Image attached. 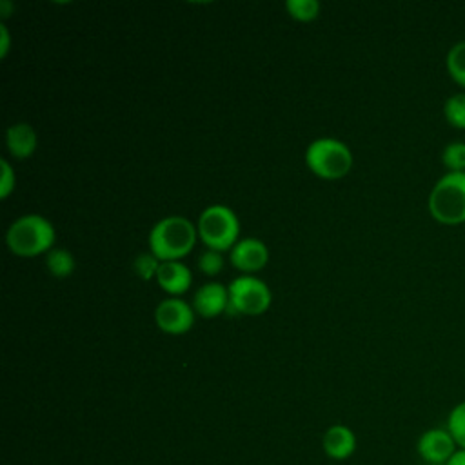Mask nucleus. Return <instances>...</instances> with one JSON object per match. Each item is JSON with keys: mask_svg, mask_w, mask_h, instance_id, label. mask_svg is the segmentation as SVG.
Wrapping results in <instances>:
<instances>
[{"mask_svg": "<svg viewBox=\"0 0 465 465\" xmlns=\"http://www.w3.org/2000/svg\"><path fill=\"white\" fill-rule=\"evenodd\" d=\"M11 42V36H9V29L7 25L2 22L0 24V58H5L7 53H9V44Z\"/></svg>", "mask_w": 465, "mask_h": 465, "instance_id": "23", "label": "nucleus"}, {"mask_svg": "<svg viewBox=\"0 0 465 465\" xmlns=\"http://www.w3.org/2000/svg\"><path fill=\"white\" fill-rule=\"evenodd\" d=\"M427 209L441 225L465 223V173L441 174L429 193Z\"/></svg>", "mask_w": 465, "mask_h": 465, "instance_id": "3", "label": "nucleus"}, {"mask_svg": "<svg viewBox=\"0 0 465 465\" xmlns=\"http://www.w3.org/2000/svg\"><path fill=\"white\" fill-rule=\"evenodd\" d=\"M198 240L196 225L180 214L158 220L149 232V249L160 262H180Z\"/></svg>", "mask_w": 465, "mask_h": 465, "instance_id": "1", "label": "nucleus"}, {"mask_svg": "<svg viewBox=\"0 0 465 465\" xmlns=\"http://www.w3.org/2000/svg\"><path fill=\"white\" fill-rule=\"evenodd\" d=\"M16 185V178H15V171L11 167V163L7 160H0V198L5 200Z\"/></svg>", "mask_w": 465, "mask_h": 465, "instance_id": "22", "label": "nucleus"}, {"mask_svg": "<svg viewBox=\"0 0 465 465\" xmlns=\"http://www.w3.org/2000/svg\"><path fill=\"white\" fill-rule=\"evenodd\" d=\"M285 11L296 22H312L320 15L318 0H285Z\"/></svg>", "mask_w": 465, "mask_h": 465, "instance_id": "18", "label": "nucleus"}, {"mask_svg": "<svg viewBox=\"0 0 465 465\" xmlns=\"http://www.w3.org/2000/svg\"><path fill=\"white\" fill-rule=\"evenodd\" d=\"M198 240L213 251H231L240 236V220L236 213L223 205L213 203L205 207L196 222Z\"/></svg>", "mask_w": 465, "mask_h": 465, "instance_id": "4", "label": "nucleus"}, {"mask_svg": "<svg viewBox=\"0 0 465 465\" xmlns=\"http://www.w3.org/2000/svg\"><path fill=\"white\" fill-rule=\"evenodd\" d=\"M5 145L13 158L25 160L35 154L38 145L36 131L27 122H16L7 127L5 131Z\"/></svg>", "mask_w": 465, "mask_h": 465, "instance_id": "12", "label": "nucleus"}, {"mask_svg": "<svg viewBox=\"0 0 465 465\" xmlns=\"http://www.w3.org/2000/svg\"><path fill=\"white\" fill-rule=\"evenodd\" d=\"M305 163L318 178L340 180L352 167V153L336 138H316L305 149Z\"/></svg>", "mask_w": 465, "mask_h": 465, "instance_id": "5", "label": "nucleus"}, {"mask_svg": "<svg viewBox=\"0 0 465 465\" xmlns=\"http://www.w3.org/2000/svg\"><path fill=\"white\" fill-rule=\"evenodd\" d=\"M445 69L452 82L465 91V40L452 44L445 56Z\"/></svg>", "mask_w": 465, "mask_h": 465, "instance_id": "14", "label": "nucleus"}, {"mask_svg": "<svg viewBox=\"0 0 465 465\" xmlns=\"http://www.w3.org/2000/svg\"><path fill=\"white\" fill-rule=\"evenodd\" d=\"M193 309L202 318H216L227 312L229 289L220 282H207L193 296Z\"/></svg>", "mask_w": 465, "mask_h": 465, "instance_id": "10", "label": "nucleus"}, {"mask_svg": "<svg viewBox=\"0 0 465 465\" xmlns=\"http://www.w3.org/2000/svg\"><path fill=\"white\" fill-rule=\"evenodd\" d=\"M416 450L425 463L445 465L458 450V445L447 429L434 427L421 432L416 441Z\"/></svg>", "mask_w": 465, "mask_h": 465, "instance_id": "8", "label": "nucleus"}, {"mask_svg": "<svg viewBox=\"0 0 465 465\" xmlns=\"http://www.w3.org/2000/svg\"><path fill=\"white\" fill-rule=\"evenodd\" d=\"M56 232L53 223L42 214H24L16 218L5 231L7 249L24 258L47 254L54 247Z\"/></svg>", "mask_w": 465, "mask_h": 465, "instance_id": "2", "label": "nucleus"}, {"mask_svg": "<svg viewBox=\"0 0 465 465\" xmlns=\"http://www.w3.org/2000/svg\"><path fill=\"white\" fill-rule=\"evenodd\" d=\"M194 309L182 298H165L154 309V322L165 334H185L194 325Z\"/></svg>", "mask_w": 465, "mask_h": 465, "instance_id": "7", "label": "nucleus"}, {"mask_svg": "<svg viewBox=\"0 0 465 465\" xmlns=\"http://www.w3.org/2000/svg\"><path fill=\"white\" fill-rule=\"evenodd\" d=\"M200 272L207 274V276H214L218 272H222L223 269V256L222 252L218 251H213V249H205L200 256H198V262H196Z\"/></svg>", "mask_w": 465, "mask_h": 465, "instance_id": "21", "label": "nucleus"}, {"mask_svg": "<svg viewBox=\"0 0 465 465\" xmlns=\"http://www.w3.org/2000/svg\"><path fill=\"white\" fill-rule=\"evenodd\" d=\"M323 450L332 460H347L356 450V436L347 425H331L322 438Z\"/></svg>", "mask_w": 465, "mask_h": 465, "instance_id": "13", "label": "nucleus"}, {"mask_svg": "<svg viewBox=\"0 0 465 465\" xmlns=\"http://www.w3.org/2000/svg\"><path fill=\"white\" fill-rule=\"evenodd\" d=\"M45 267L54 278H67L73 274L76 262L74 256L64 247H53L45 254Z\"/></svg>", "mask_w": 465, "mask_h": 465, "instance_id": "15", "label": "nucleus"}, {"mask_svg": "<svg viewBox=\"0 0 465 465\" xmlns=\"http://www.w3.org/2000/svg\"><path fill=\"white\" fill-rule=\"evenodd\" d=\"M450 436L454 438L458 449L465 450V400L456 403L449 416H447V427H445Z\"/></svg>", "mask_w": 465, "mask_h": 465, "instance_id": "19", "label": "nucleus"}, {"mask_svg": "<svg viewBox=\"0 0 465 465\" xmlns=\"http://www.w3.org/2000/svg\"><path fill=\"white\" fill-rule=\"evenodd\" d=\"M445 465H465V450L458 449Z\"/></svg>", "mask_w": 465, "mask_h": 465, "instance_id": "24", "label": "nucleus"}, {"mask_svg": "<svg viewBox=\"0 0 465 465\" xmlns=\"http://www.w3.org/2000/svg\"><path fill=\"white\" fill-rule=\"evenodd\" d=\"M443 116L450 127L465 131V91H458L443 102Z\"/></svg>", "mask_w": 465, "mask_h": 465, "instance_id": "16", "label": "nucleus"}, {"mask_svg": "<svg viewBox=\"0 0 465 465\" xmlns=\"http://www.w3.org/2000/svg\"><path fill=\"white\" fill-rule=\"evenodd\" d=\"M160 260L153 254V252H140L134 262H133V267H134V272L142 278V280H153L156 278V272L160 269Z\"/></svg>", "mask_w": 465, "mask_h": 465, "instance_id": "20", "label": "nucleus"}, {"mask_svg": "<svg viewBox=\"0 0 465 465\" xmlns=\"http://www.w3.org/2000/svg\"><path fill=\"white\" fill-rule=\"evenodd\" d=\"M441 163L447 173H465V142H449L441 151Z\"/></svg>", "mask_w": 465, "mask_h": 465, "instance_id": "17", "label": "nucleus"}, {"mask_svg": "<svg viewBox=\"0 0 465 465\" xmlns=\"http://www.w3.org/2000/svg\"><path fill=\"white\" fill-rule=\"evenodd\" d=\"M227 289H229V307L225 314L258 316L269 309L272 300V294L267 283L251 274L234 278Z\"/></svg>", "mask_w": 465, "mask_h": 465, "instance_id": "6", "label": "nucleus"}, {"mask_svg": "<svg viewBox=\"0 0 465 465\" xmlns=\"http://www.w3.org/2000/svg\"><path fill=\"white\" fill-rule=\"evenodd\" d=\"M154 280L171 298H180L191 287L193 274L183 262H162Z\"/></svg>", "mask_w": 465, "mask_h": 465, "instance_id": "11", "label": "nucleus"}, {"mask_svg": "<svg viewBox=\"0 0 465 465\" xmlns=\"http://www.w3.org/2000/svg\"><path fill=\"white\" fill-rule=\"evenodd\" d=\"M229 262L234 269L251 274L263 269L269 262V249L258 238H243L229 251Z\"/></svg>", "mask_w": 465, "mask_h": 465, "instance_id": "9", "label": "nucleus"}]
</instances>
